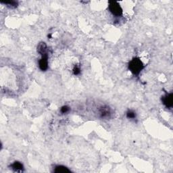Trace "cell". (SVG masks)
Returning a JSON list of instances; mask_svg holds the SVG:
<instances>
[{
    "mask_svg": "<svg viewBox=\"0 0 173 173\" xmlns=\"http://www.w3.org/2000/svg\"><path fill=\"white\" fill-rule=\"evenodd\" d=\"M126 116H127V118L128 119H135L136 117H137V114H136V112L134 110H128L127 113H126Z\"/></svg>",
    "mask_w": 173,
    "mask_h": 173,
    "instance_id": "obj_9",
    "label": "cell"
},
{
    "mask_svg": "<svg viewBox=\"0 0 173 173\" xmlns=\"http://www.w3.org/2000/svg\"><path fill=\"white\" fill-rule=\"evenodd\" d=\"M54 172L57 173H65V172H70V170H69L67 167L64 166L62 165H58L56 166L54 169Z\"/></svg>",
    "mask_w": 173,
    "mask_h": 173,
    "instance_id": "obj_7",
    "label": "cell"
},
{
    "mask_svg": "<svg viewBox=\"0 0 173 173\" xmlns=\"http://www.w3.org/2000/svg\"><path fill=\"white\" fill-rule=\"evenodd\" d=\"M108 4H109V6H108L109 10L114 16L119 17L122 15V9L117 1H110Z\"/></svg>",
    "mask_w": 173,
    "mask_h": 173,
    "instance_id": "obj_2",
    "label": "cell"
},
{
    "mask_svg": "<svg viewBox=\"0 0 173 173\" xmlns=\"http://www.w3.org/2000/svg\"><path fill=\"white\" fill-rule=\"evenodd\" d=\"M81 73V69H80V67L79 66H75V68H73V73H74V75H78L80 74Z\"/></svg>",
    "mask_w": 173,
    "mask_h": 173,
    "instance_id": "obj_11",
    "label": "cell"
},
{
    "mask_svg": "<svg viewBox=\"0 0 173 173\" xmlns=\"http://www.w3.org/2000/svg\"><path fill=\"white\" fill-rule=\"evenodd\" d=\"M11 168L15 172H23L24 170V166L23 164H22L21 162L18 161H16L14 162L13 164H11Z\"/></svg>",
    "mask_w": 173,
    "mask_h": 173,
    "instance_id": "obj_6",
    "label": "cell"
},
{
    "mask_svg": "<svg viewBox=\"0 0 173 173\" xmlns=\"http://www.w3.org/2000/svg\"><path fill=\"white\" fill-rule=\"evenodd\" d=\"M41 60L39 61V67L42 71H45L48 68V54H42Z\"/></svg>",
    "mask_w": 173,
    "mask_h": 173,
    "instance_id": "obj_3",
    "label": "cell"
},
{
    "mask_svg": "<svg viewBox=\"0 0 173 173\" xmlns=\"http://www.w3.org/2000/svg\"><path fill=\"white\" fill-rule=\"evenodd\" d=\"M144 68V65L139 58H135L130 61L128 64V69L134 75H139Z\"/></svg>",
    "mask_w": 173,
    "mask_h": 173,
    "instance_id": "obj_1",
    "label": "cell"
},
{
    "mask_svg": "<svg viewBox=\"0 0 173 173\" xmlns=\"http://www.w3.org/2000/svg\"><path fill=\"white\" fill-rule=\"evenodd\" d=\"M69 111H70V108H69L68 106H62V107L61 109H60V112L62 114L68 113Z\"/></svg>",
    "mask_w": 173,
    "mask_h": 173,
    "instance_id": "obj_10",
    "label": "cell"
},
{
    "mask_svg": "<svg viewBox=\"0 0 173 173\" xmlns=\"http://www.w3.org/2000/svg\"><path fill=\"white\" fill-rule=\"evenodd\" d=\"M100 115L102 118H109L111 115V110L108 106H103L100 109Z\"/></svg>",
    "mask_w": 173,
    "mask_h": 173,
    "instance_id": "obj_5",
    "label": "cell"
},
{
    "mask_svg": "<svg viewBox=\"0 0 173 173\" xmlns=\"http://www.w3.org/2000/svg\"><path fill=\"white\" fill-rule=\"evenodd\" d=\"M163 104H164L167 108H171L173 105L172 100V93H169L166 94L162 98Z\"/></svg>",
    "mask_w": 173,
    "mask_h": 173,
    "instance_id": "obj_4",
    "label": "cell"
},
{
    "mask_svg": "<svg viewBox=\"0 0 173 173\" xmlns=\"http://www.w3.org/2000/svg\"><path fill=\"white\" fill-rule=\"evenodd\" d=\"M1 4L6 5L7 6L11 8H15L18 6V1H1Z\"/></svg>",
    "mask_w": 173,
    "mask_h": 173,
    "instance_id": "obj_8",
    "label": "cell"
}]
</instances>
